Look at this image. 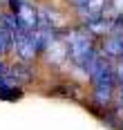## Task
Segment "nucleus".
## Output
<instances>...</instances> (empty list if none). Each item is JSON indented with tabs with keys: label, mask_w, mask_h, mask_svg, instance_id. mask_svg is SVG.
I'll use <instances>...</instances> for the list:
<instances>
[{
	"label": "nucleus",
	"mask_w": 123,
	"mask_h": 130,
	"mask_svg": "<svg viewBox=\"0 0 123 130\" xmlns=\"http://www.w3.org/2000/svg\"><path fill=\"white\" fill-rule=\"evenodd\" d=\"M92 38L94 36L87 31V27L85 29H72L67 34V38H65L67 40V47H69V58L78 65V67H83L85 72H90L92 63L98 58Z\"/></svg>",
	"instance_id": "1"
},
{
	"label": "nucleus",
	"mask_w": 123,
	"mask_h": 130,
	"mask_svg": "<svg viewBox=\"0 0 123 130\" xmlns=\"http://www.w3.org/2000/svg\"><path fill=\"white\" fill-rule=\"evenodd\" d=\"M14 47L18 56L23 61H31L38 47H36V40H34V31H27V29H16L14 31Z\"/></svg>",
	"instance_id": "2"
},
{
	"label": "nucleus",
	"mask_w": 123,
	"mask_h": 130,
	"mask_svg": "<svg viewBox=\"0 0 123 130\" xmlns=\"http://www.w3.org/2000/svg\"><path fill=\"white\" fill-rule=\"evenodd\" d=\"M14 13H16V18H18L20 29H27V31H36V29H38V13L34 9V5L20 2Z\"/></svg>",
	"instance_id": "3"
},
{
	"label": "nucleus",
	"mask_w": 123,
	"mask_h": 130,
	"mask_svg": "<svg viewBox=\"0 0 123 130\" xmlns=\"http://www.w3.org/2000/svg\"><path fill=\"white\" fill-rule=\"evenodd\" d=\"M45 52H47V61H49V63H63V61L69 56L67 40H63V38H58V36H54V38L47 43Z\"/></svg>",
	"instance_id": "4"
},
{
	"label": "nucleus",
	"mask_w": 123,
	"mask_h": 130,
	"mask_svg": "<svg viewBox=\"0 0 123 130\" xmlns=\"http://www.w3.org/2000/svg\"><path fill=\"white\" fill-rule=\"evenodd\" d=\"M101 50L108 58H119L121 61L123 58V31H114L112 36H108L101 43Z\"/></svg>",
	"instance_id": "5"
},
{
	"label": "nucleus",
	"mask_w": 123,
	"mask_h": 130,
	"mask_svg": "<svg viewBox=\"0 0 123 130\" xmlns=\"http://www.w3.org/2000/svg\"><path fill=\"white\" fill-rule=\"evenodd\" d=\"M74 2H76V9L83 13L85 20L98 18L105 11V0H74Z\"/></svg>",
	"instance_id": "6"
},
{
	"label": "nucleus",
	"mask_w": 123,
	"mask_h": 130,
	"mask_svg": "<svg viewBox=\"0 0 123 130\" xmlns=\"http://www.w3.org/2000/svg\"><path fill=\"white\" fill-rule=\"evenodd\" d=\"M116 83H119V88H121V99H123V58L119 61V65H116Z\"/></svg>",
	"instance_id": "7"
},
{
	"label": "nucleus",
	"mask_w": 123,
	"mask_h": 130,
	"mask_svg": "<svg viewBox=\"0 0 123 130\" xmlns=\"http://www.w3.org/2000/svg\"><path fill=\"white\" fill-rule=\"evenodd\" d=\"M112 5H114V9H116L119 13L123 11V0H112Z\"/></svg>",
	"instance_id": "8"
},
{
	"label": "nucleus",
	"mask_w": 123,
	"mask_h": 130,
	"mask_svg": "<svg viewBox=\"0 0 123 130\" xmlns=\"http://www.w3.org/2000/svg\"><path fill=\"white\" fill-rule=\"evenodd\" d=\"M121 112H123V108H121Z\"/></svg>",
	"instance_id": "9"
}]
</instances>
